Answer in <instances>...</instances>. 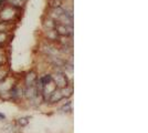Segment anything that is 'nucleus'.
<instances>
[{"instance_id": "12", "label": "nucleus", "mask_w": 148, "mask_h": 133, "mask_svg": "<svg viewBox=\"0 0 148 133\" xmlns=\"http://www.w3.org/2000/svg\"><path fill=\"white\" fill-rule=\"evenodd\" d=\"M11 38H12V33H10V32H0V47H8Z\"/></svg>"}, {"instance_id": "19", "label": "nucleus", "mask_w": 148, "mask_h": 133, "mask_svg": "<svg viewBox=\"0 0 148 133\" xmlns=\"http://www.w3.org/2000/svg\"><path fill=\"white\" fill-rule=\"evenodd\" d=\"M6 120V115L2 113V112H0V122L1 121H5Z\"/></svg>"}, {"instance_id": "3", "label": "nucleus", "mask_w": 148, "mask_h": 133, "mask_svg": "<svg viewBox=\"0 0 148 133\" xmlns=\"http://www.w3.org/2000/svg\"><path fill=\"white\" fill-rule=\"evenodd\" d=\"M23 91H25V87L21 82V78L18 82L13 85V88L10 91V94H11V102L14 103H21V102L25 101V95H23Z\"/></svg>"}, {"instance_id": "5", "label": "nucleus", "mask_w": 148, "mask_h": 133, "mask_svg": "<svg viewBox=\"0 0 148 133\" xmlns=\"http://www.w3.org/2000/svg\"><path fill=\"white\" fill-rule=\"evenodd\" d=\"M20 78L23 87H33V85H37L39 74L36 70H29L25 72L23 76H21Z\"/></svg>"}, {"instance_id": "7", "label": "nucleus", "mask_w": 148, "mask_h": 133, "mask_svg": "<svg viewBox=\"0 0 148 133\" xmlns=\"http://www.w3.org/2000/svg\"><path fill=\"white\" fill-rule=\"evenodd\" d=\"M64 12V8L63 7H53V8H49V11L47 13V16L52 18L53 20L58 21V19L60 18L62 13Z\"/></svg>"}, {"instance_id": "18", "label": "nucleus", "mask_w": 148, "mask_h": 133, "mask_svg": "<svg viewBox=\"0 0 148 133\" xmlns=\"http://www.w3.org/2000/svg\"><path fill=\"white\" fill-rule=\"evenodd\" d=\"M61 111L64 113H70L72 111V104L70 101H66L63 105L61 107Z\"/></svg>"}, {"instance_id": "16", "label": "nucleus", "mask_w": 148, "mask_h": 133, "mask_svg": "<svg viewBox=\"0 0 148 133\" xmlns=\"http://www.w3.org/2000/svg\"><path fill=\"white\" fill-rule=\"evenodd\" d=\"M61 92H62L63 98H64V99H68V98H70V96L72 95V93H73V88H72V85L69 84L68 87L61 89Z\"/></svg>"}, {"instance_id": "9", "label": "nucleus", "mask_w": 148, "mask_h": 133, "mask_svg": "<svg viewBox=\"0 0 148 133\" xmlns=\"http://www.w3.org/2000/svg\"><path fill=\"white\" fill-rule=\"evenodd\" d=\"M9 63V52L7 47H0V68Z\"/></svg>"}, {"instance_id": "4", "label": "nucleus", "mask_w": 148, "mask_h": 133, "mask_svg": "<svg viewBox=\"0 0 148 133\" xmlns=\"http://www.w3.org/2000/svg\"><path fill=\"white\" fill-rule=\"evenodd\" d=\"M51 76H52V80L54 81L58 89L65 88V87H68L69 84H70V83H69L68 76H66L65 72H64L63 70L56 69L53 73H51Z\"/></svg>"}, {"instance_id": "15", "label": "nucleus", "mask_w": 148, "mask_h": 133, "mask_svg": "<svg viewBox=\"0 0 148 133\" xmlns=\"http://www.w3.org/2000/svg\"><path fill=\"white\" fill-rule=\"evenodd\" d=\"M30 119L31 116H20L18 119H16V122H14V124L17 125L18 127H25L28 124H29V122H30Z\"/></svg>"}, {"instance_id": "13", "label": "nucleus", "mask_w": 148, "mask_h": 133, "mask_svg": "<svg viewBox=\"0 0 148 133\" xmlns=\"http://www.w3.org/2000/svg\"><path fill=\"white\" fill-rule=\"evenodd\" d=\"M56 20H53L52 18H50V17H45V19L43 20V28L44 30H52V29H56Z\"/></svg>"}, {"instance_id": "14", "label": "nucleus", "mask_w": 148, "mask_h": 133, "mask_svg": "<svg viewBox=\"0 0 148 133\" xmlns=\"http://www.w3.org/2000/svg\"><path fill=\"white\" fill-rule=\"evenodd\" d=\"M14 28H16L14 23H9V22L0 21V32H10V33H12Z\"/></svg>"}, {"instance_id": "11", "label": "nucleus", "mask_w": 148, "mask_h": 133, "mask_svg": "<svg viewBox=\"0 0 148 133\" xmlns=\"http://www.w3.org/2000/svg\"><path fill=\"white\" fill-rule=\"evenodd\" d=\"M64 98H63V95H62V92H61V89H56V91L52 93V94L50 95L49 100L48 102L51 103V104H56L58 102L62 101Z\"/></svg>"}, {"instance_id": "8", "label": "nucleus", "mask_w": 148, "mask_h": 133, "mask_svg": "<svg viewBox=\"0 0 148 133\" xmlns=\"http://www.w3.org/2000/svg\"><path fill=\"white\" fill-rule=\"evenodd\" d=\"M59 34L58 32L52 29V30H44V38L47 40V42L50 43H58V40H59Z\"/></svg>"}, {"instance_id": "2", "label": "nucleus", "mask_w": 148, "mask_h": 133, "mask_svg": "<svg viewBox=\"0 0 148 133\" xmlns=\"http://www.w3.org/2000/svg\"><path fill=\"white\" fill-rule=\"evenodd\" d=\"M22 12L23 11H21L19 9H16L13 7L6 5V6L0 8V21L17 25V22L20 20L21 16H22Z\"/></svg>"}, {"instance_id": "20", "label": "nucleus", "mask_w": 148, "mask_h": 133, "mask_svg": "<svg viewBox=\"0 0 148 133\" xmlns=\"http://www.w3.org/2000/svg\"><path fill=\"white\" fill-rule=\"evenodd\" d=\"M60 1H63V0H60Z\"/></svg>"}, {"instance_id": "6", "label": "nucleus", "mask_w": 148, "mask_h": 133, "mask_svg": "<svg viewBox=\"0 0 148 133\" xmlns=\"http://www.w3.org/2000/svg\"><path fill=\"white\" fill-rule=\"evenodd\" d=\"M54 30L58 32V34L60 37H72V34H73V27H71V25L56 23Z\"/></svg>"}, {"instance_id": "1", "label": "nucleus", "mask_w": 148, "mask_h": 133, "mask_svg": "<svg viewBox=\"0 0 148 133\" xmlns=\"http://www.w3.org/2000/svg\"><path fill=\"white\" fill-rule=\"evenodd\" d=\"M19 80H20V76L10 73L6 79H3L0 82V100L1 101H10L11 100L10 91Z\"/></svg>"}, {"instance_id": "17", "label": "nucleus", "mask_w": 148, "mask_h": 133, "mask_svg": "<svg viewBox=\"0 0 148 133\" xmlns=\"http://www.w3.org/2000/svg\"><path fill=\"white\" fill-rule=\"evenodd\" d=\"M9 74H10V68H9L8 65L1 67V68H0V82H1L3 79H6Z\"/></svg>"}, {"instance_id": "10", "label": "nucleus", "mask_w": 148, "mask_h": 133, "mask_svg": "<svg viewBox=\"0 0 148 133\" xmlns=\"http://www.w3.org/2000/svg\"><path fill=\"white\" fill-rule=\"evenodd\" d=\"M27 1L28 0H7V5L23 11L25 5H27Z\"/></svg>"}]
</instances>
